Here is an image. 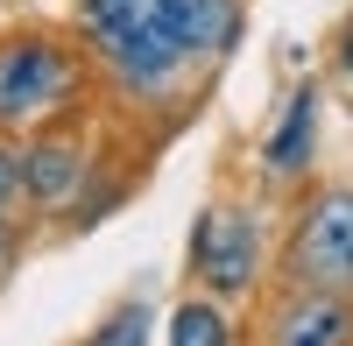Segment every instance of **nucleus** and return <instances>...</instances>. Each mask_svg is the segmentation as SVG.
I'll use <instances>...</instances> for the list:
<instances>
[{"label": "nucleus", "instance_id": "f257e3e1", "mask_svg": "<svg viewBox=\"0 0 353 346\" xmlns=\"http://www.w3.org/2000/svg\"><path fill=\"white\" fill-rule=\"evenodd\" d=\"M78 28L106 57V71L128 92H149V99L170 92L176 71L191 64V50L170 21V0H78Z\"/></svg>", "mask_w": 353, "mask_h": 346}, {"label": "nucleus", "instance_id": "f03ea898", "mask_svg": "<svg viewBox=\"0 0 353 346\" xmlns=\"http://www.w3.org/2000/svg\"><path fill=\"white\" fill-rule=\"evenodd\" d=\"M78 99V64L50 36L0 43V128H43Z\"/></svg>", "mask_w": 353, "mask_h": 346}, {"label": "nucleus", "instance_id": "7ed1b4c3", "mask_svg": "<svg viewBox=\"0 0 353 346\" xmlns=\"http://www.w3.org/2000/svg\"><path fill=\"white\" fill-rule=\"evenodd\" d=\"M290 269L311 283H353V184H332L304 212L297 241H290Z\"/></svg>", "mask_w": 353, "mask_h": 346}, {"label": "nucleus", "instance_id": "20e7f679", "mask_svg": "<svg viewBox=\"0 0 353 346\" xmlns=\"http://www.w3.org/2000/svg\"><path fill=\"white\" fill-rule=\"evenodd\" d=\"M254 241H261V226L248 212L212 205V212H198V226H191V269L212 283V290L241 297L254 283Z\"/></svg>", "mask_w": 353, "mask_h": 346}, {"label": "nucleus", "instance_id": "39448f33", "mask_svg": "<svg viewBox=\"0 0 353 346\" xmlns=\"http://www.w3.org/2000/svg\"><path fill=\"white\" fill-rule=\"evenodd\" d=\"M170 21H176V36H184L191 64L226 57L233 36H241V8H233V0H170Z\"/></svg>", "mask_w": 353, "mask_h": 346}, {"label": "nucleus", "instance_id": "423d86ee", "mask_svg": "<svg viewBox=\"0 0 353 346\" xmlns=\"http://www.w3.org/2000/svg\"><path fill=\"white\" fill-rule=\"evenodd\" d=\"M78 177H85V163H78L71 141H43V149L21 156V191L36 198V205H71V198H78Z\"/></svg>", "mask_w": 353, "mask_h": 346}, {"label": "nucleus", "instance_id": "0eeeda50", "mask_svg": "<svg viewBox=\"0 0 353 346\" xmlns=\"http://www.w3.org/2000/svg\"><path fill=\"white\" fill-rule=\"evenodd\" d=\"M353 339V318L339 297H297L276 318V346H346Z\"/></svg>", "mask_w": 353, "mask_h": 346}, {"label": "nucleus", "instance_id": "6e6552de", "mask_svg": "<svg viewBox=\"0 0 353 346\" xmlns=\"http://www.w3.org/2000/svg\"><path fill=\"white\" fill-rule=\"evenodd\" d=\"M311 121H318V99H311V85H297L290 92V106H283V128L269 134V170H304V156H311Z\"/></svg>", "mask_w": 353, "mask_h": 346}, {"label": "nucleus", "instance_id": "1a4fd4ad", "mask_svg": "<svg viewBox=\"0 0 353 346\" xmlns=\"http://www.w3.org/2000/svg\"><path fill=\"white\" fill-rule=\"evenodd\" d=\"M170 346H226V318H219L212 304H176Z\"/></svg>", "mask_w": 353, "mask_h": 346}, {"label": "nucleus", "instance_id": "9d476101", "mask_svg": "<svg viewBox=\"0 0 353 346\" xmlns=\"http://www.w3.org/2000/svg\"><path fill=\"white\" fill-rule=\"evenodd\" d=\"M141 339H149V304H121L85 346H141Z\"/></svg>", "mask_w": 353, "mask_h": 346}, {"label": "nucleus", "instance_id": "9b49d317", "mask_svg": "<svg viewBox=\"0 0 353 346\" xmlns=\"http://www.w3.org/2000/svg\"><path fill=\"white\" fill-rule=\"evenodd\" d=\"M14 191H21V156H8V149H0V205H8Z\"/></svg>", "mask_w": 353, "mask_h": 346}]
</instances>
